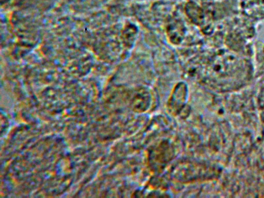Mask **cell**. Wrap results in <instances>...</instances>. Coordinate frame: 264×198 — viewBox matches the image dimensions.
<instances>
[{"instance_id":"obj_1","label":"cell","mask_w":264,"mask_h":198,"mask_svg":"<svg viewBox=\"0 0 264 198\" xmlns=\"http://www.w3.org/2000/svg\"><path fill=\"white\" fill-rule=\"evenodd\" d=\"M243 11L253 17H264V0H244L242 2Z\"/></svg>"}]
</instances>
